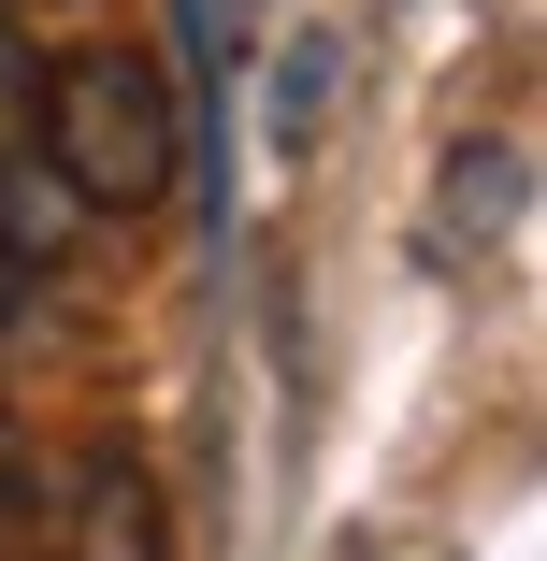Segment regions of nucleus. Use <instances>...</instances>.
<instances>
[{
    "instance_id": "1",
    "label": "nucleus",
    "mask_w": 547,
    "mask_h": 561,
    "mask_svg": "<svg viewBox=\"0 0 547 561\" xmlns=\"http://www.w3.org/2000/svg\"><path fill=\"white\" fill-rule=\"evenodd\" d=\"M44 173H58V202H87V216H145V202L187 173V101H173V72H159L145 44H72V58L44 72Z\"/></svg>"
},
{
    "instance_id": "3",
    "label": "nucleus",
    "mask_w": 547,
    "mask_h": 561,
    "mask_svg": "<svg viewBox=\"0 0 547 561\" xmlns=\"http://www.w3.org/2000/svg\"><path fill=\"white\" fill-rule=\"evenodd\" d=\"M30 159H44V58L0 30V245H30Z\"/></svg>"
},
{
    "instance_id": "4",
    "label": "nucleus",
    "mask_w": 547,
    "mask_h": 561,
    "mask_svg": "<svg viewBox=\"0 0 547 561\" xmlns=\"http://www.w3.org/2000/svg\"><path fill=\"white\" fill-rule=\"evenodd\" d=\"M461 216H476V231H504V216H518V145H490V159H447V216H432V245H447Z\"/></svg>"
},
{
    "instance_id": "2",
    "label": "nucleus",
    "mask_w": 547,
    "mask_h": 561,
    "mask_svg": "<svg viewBox=\"0 0 547 561\" xmlns=\"http://www.w3.org/2000/svg\"><path fill=\"white\" fill-rule=\"evenodd\" d=\"M44 561H173V504L145 476V446H87V461L44 490Z\"/></svg>"
},
{
    "instance_id": "5",
    "label": "nucleus",
    "mask_w": 547,
    "mask_h": 561,
    "mask_svg": "<svg viewBox=\"0 0 547 561\" xmlns=\"http://www.w3.org/2000/svg\"><path fill=\"white\" fill-rule=\"evenodd\" d=\"M30 518H44V476H30V432L0 417V561L30 547Z\"/></svg>"
},
{
    "instance_id": "6",
    "label": "nucleus",
    "mask_w": 547,
    "mask_h": 561,
    "mask_svg": "<svg viewBox=\"0 0 547 561\" xmlns=\"http://www.w3.org/2000/svg\"><path fill=\"white\" fill-rule=\"evenodd\" d=\"M317 116H332V44H303V58H288V101H274V130H288V145H317Z\"/></svg>"
}]
</instances>
